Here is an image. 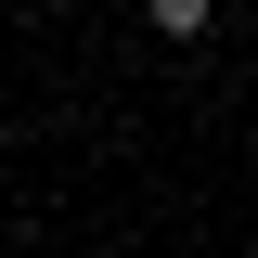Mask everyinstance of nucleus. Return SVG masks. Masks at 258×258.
I'll use <instances>...</instances> for the list:
<instances>
[{
	"label": "nucleus",
	"instance_id": "obj_1",
	"mask_svg": "<svg viewBox=\"0 0 258 258\" xmlns=\"http://www.w3.org/2000/svg\"><path fill=\"white\" fill-rule=\"evenodd\" d=\"M207 13L220 0H142V26H168V39H207Z\"/></svg>",
	"mask_w": 258,
	"mask_h": 258
}]
</instances>
